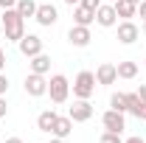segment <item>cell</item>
<instances>
[{"mask_svg": "<svg viewBox=\"0 0 146 143\" xmlns=\"http://www.w3.org/2000/svg\"><path fill=\"white\" fill-rule=\"evenodd\" d=\"M3 31H6V39H11V42H20L23 36H25V20L20 17L17 9H3Z\"/></svg>", "mask_w": 146, "mask_h": 143, "instance_id": "1", "label": "cell"}, {"mask_svg": "<svg viewBox=\"0 0 146 143\" xmlns=\"http://www.w3.org/2000/svg\"><path fill=\"white\" fill-rule=\"evenodd\" d=\"M48 95H51V101H54V104H65V101H68V95H70V81H68L62 73L51 76V81H48Z\"/></svg>", "mask_w": 146, "mask_h": 143, "instance_id": "2", "label": "cell"}, {"mask_svg": "<svg viewBox=\"0 0 146 143\" xmlns=\"http://www.w3.org/2000/svg\"><path fill=\"white\" fill-rule=\"evenodd\" d=\"M93 93H96V73L82 70L79 76H76V81H73V95H76V98H87V101H90Z\"/></svg>", "mask_w": 146, "mask_h": 143, "instance_id": "3", "label": "cell"}, {"mask_svg": "<svg viewBox=\"0 0 146 143\" xmlns=\"http://www.w3.org/2000/svg\"><path fill=\"white\" fill-rule=\"evenodd\" d=\"M23 87H25V93H28L31 98H42V95H48V81H45V76H39V73H28Z\"/></svg>", "mask_w": 146, "mask_h": 143, "instance_id": "4", "label": "cell"}, {"mask_svg": "<svg viewBox=\"0 0 146 143\" xmlns=\"http://www.w3.org/2000/svg\"><path fill=\"white\" fill-rule=\"evenodd\" d=\"M68 115H70L73 124H84V121L93 118V104L87 98H79V101H73V107L68 109Z\"/></svg>", "mask_w": 146, "mask_h": 143, "instance_id": "5", "label": "cell"}, {"mask_svg": "<svg viewBox=\"0 0 146 143\" xmlns=\"http://www.w3.org/2000/svg\"><path fill=\"white\" fill-rule=\"evenodd\" d=\"M101 124H104V129H107V132H118V135L127 129L124 112H118V109H107V112L101 115Z\"/></svg>", "mask_w": 146, "mask_h": 143, "instance_id": "6", "label": "cell"}, {"mask_svg": "<svg viewBox=\"0 0 146 143\" xmlns=\"http://www.w3.org/2000/svg\"><path fill=\"white\" fill-rule=\"evenodd\" d=\"M96 23H98L101 28H112V25L118 23V14H115V6H112V3H101V6L96 9Z\"/></svg>", "mask_w": 146, "mask_h": 143, "instance_id": "7", "label": "cell"}, {"mask_svg": "<svg viewBox=\"0 0 146 143\" xmlns=\"http://www.w3.org/2000/svg\"><path fill=\"white\" fill-rule=\"evenodd\" d=\"M90 28L87 25H73L70 31H68V42H70L73 48H87L90 45Z\"/></svg>", "mask_w": 146, "mask_h": 143, "instance_id": "8", "label": "cell"}, {"mask_svg": "<svg viewBox=\"0 0 146 143\" xmlns=\"http://www.w3.org/2000/svg\"><path fill=\"white\" fill-rule=\"evenodd\" d=\"M34 20L39 23V25L51 28L56 20H59V11H56V6H51V3H42V6H36V14H34Z\"/></svg>", "mask_w": 146, "mask_h": 143, "instance_id": "9", "label": "cell"}, {"mask_svg": "<svg viewBox=\"0 0 146 143\" xmlns=\"http://www.w3.org/2000/svg\"><path fill=\"white\" fill-rule=\"evenodd\" d=\"M138 36H141V28H138L132 20H124V23H118V42H121V45H132Z\"/></svg>", "mask_w": 146, "mask_h": 143, "instance_id": "10", "label": "cell"}, {"mask_svg": "<svg viewBox=\"0 0 146 143\" xmlns=\"http://www.w3.org/2000/svg\"><path fill=\"white\" fill-rule=\"evenodd\" d=\"M17 45H20V54L28 56V59H31V56H36V54H42V39H39L36 34H25Z\"/></svg>", "mask_w": 146, "mask_h": 143, "instance_id": "11", "label": "cell"}, {"mask_svg": "<svg viewBox=\"0 0 146 143\" xmlns=\"http://www.w3.org/2000/svg\"><path fill=\"white\" fill-rule=\"evenodd\" d=\"M118 81V68L115 65H110V62H104V65H98V70H96V84H115Z\"/></svg>", "mask_w": 146, "mask_h": 143, "instance_id": "12", "label": "cell"}, {"mask_svg": "<svg viewBox=\"0 0 146 143\" xmlns=\"http://www.w3.org/2000/svg\"><path fill=\"white\" fill-rule=\"evenodd\" d=\"M127 107H129V112H132L138 121H146V101L138 93H127Z\"/></svg>", "mask_w": 146, "mask_h": 143, "instance_id": "13", "label": "cell"}, {"mask_svg": "<svg viewBox=\"0 0 146 143\" xmlns=\"http://www.w3.org/2000/svg\"><path fill=\"white\" fill-rule=\"evenodd\" d=\"M93 23H96V11H93V9H84V6L79 3V6L73 9V25H87V28H90Z\"/></svg>", "mask_w": 146, "mask_h": 143, "instance_id": "14", "label": "cell"}, {"mask_svg": "<svg viewBox=\"0 0 146 143\" xmlns=\"http://www.w3.org/2000/svg\"><path fill=\"white\" fill-rule=\"evenodd\" d=\"M70 132H73V121H70V115H65V118H59V115H56V124H54V129H51V135L65 140Z\"/></svg>", "mask_w": 146, "mask_h": 143, "instance_id": "15", "label": "cell"}, {"mask_svg": "<svg viewBox=\"0 0 146 143\" xmlns=\"http://www.w3.org/2000/svg\"><path fill=\"white\" fill-rule=\"evenodd\" d=\"M48 70H51V56H45V54L31 56V73H39V76H45Z\"/></svg>", "mask_w": 146, "mask_h": 143, "instance_id": "16", "label": "cell"}, {"mask_svg": "<svg viewBox=\"0 0 146 143\" xmlns=\"http://www.w3.org/2000/svg\"><path fill=\"white\" fill-rule=\"evenodd\" d=\"M112 6H115V14L124 17V20H132V17H135V11H138V6L129 3V0H115Z\"/></svg>", "mask_w": 146, "mask_h": 143, "instance_id": "17", "label": "cell"}, {"mask_svg": "<svg viewBox=\"0 0 146 143\" xmlns=\"http://www.w3.org/2000/svg\"><path fill=\"white\" fill-rule=\"evenodd\" d=\"M54 124H56V112H54V109L39 112V118H36V129H39V132H51Z\"/></svg>", "mask_w": 146, "mask_h": 143, "instance_id": "18", "label": "cell"}, {"mask_svg": "<svg viewBox=\"0 0 146 143\" xmlns=\"http://www.w3.org/2000/svg\"><path fill=\"white\" fill-rule=\"evenodd\" d=\"M14 9L20 11V17H23V20H28V17H34V14H36V3H34V0H17Z\"/></svg>", "mask_w": 146, "mask_h": 143, "instance_id": "19", "label": "cell"}, {"mask_svg": "<svg viewBox=\"0 0 146 143\" xmlns=\"http://www.w3.org/2000/svg\"><path fill=\"white\" fill-rule=\"evenodd\" d=\"M118 79H135L138 76V65L135 62H118Z\"/></svg>", "mask_w": 146, "mask_h": 143, "instance_id": "20", "label": "cell"}, {"mask_svg": "<svg viewBox=\"0 0 146 143\" xmlns=\"http://www.w3.org/2000/svg\"><path fill=\"white\" fill-rule=\"evenodd\" d=\"M110 109L129 112V107H127V93H112V95H110Z\"/></svg>", "mask_w": 146, "mask_h": 143, "instance_id": "21", "label": "cell"}, {"mask_svg": "<svg viewBox=\"0 0 146 143\" xmlns=\"http://www.w3.org/2000/svg\"><path fill=\"white\" fill-rule=\"evenodd\" d=\"M101 143H124V140H121V135H118V132H107V129H104Z\"/></svg>", "mask_w": 146, "mask_h": 143, "instance_id": "22", "label": "cell"}, {"mask_svg": "<svg viewBox=\"0 0 146 143\" xmlns=\"http://www.w3.org/2000/svg\"><path fill=\"white\" fill-rule=\"evenodd\" d=\"M101 3H104V0H82V6H84V9H93V11H96Z\"/></svg>", "mask_w": 146, "mask_h": 143, "instance_id": "23", "label": "cell"}, {"mask_svg": "<svg viewBox=\"0 0 146 143\" xmlns=\"http://www.w3.org/2000/svg\"><path fill=\"white\" fill-rule=\"evenodd\" d=\"M6 90H9V79L6 73H0V95H6Z\"/></svg>", "mask_w": 146, "mask_h": 143, "instance_id": "24", "label": "cell"}, {"mask_svg": "<svg viewBox=\"0 0 146 143\" xmlns=\"http://www.w3.org/2000/svg\"><path fill=\"white\" fill-rule=\"evenodd\" d=\"M6 112H9V104H6V98L0 95V118H6Z\"/></svg>", "mask_w": 146, "mask_h": 143, "instance_id": "25", "label": "cell"}, {"mask_svg": "<svg viewBox=\"0 0 146 143\" xmlns=\"http://www.w3.org/2000/svg\"><path fill=\"white\" fill-rule=\"evenodd\" d=\"M138 11H141V20L146 23V0H141V3H138Z\"/></svg>", "mask_w": 146, "mask_h": 143, "instance_id": "26", "label": "cell"}, {"mask_svg": "<svg viewBox=\"0 0 146 143\" xmlns=\"http://www.w3.org/2000/svg\"><path fill=\"white\" fill-rule=\"evenodd\" d=\"M17 0H0V9H14Z\"/></svg>", "mask_w": 146, "mask_h": 143, "instance_id": "27", "label": "cell"}, {"mask_svg": "<svg viewBox=\"0 0 146 143\" xmlns=\"http://www.w3.org/2000/svg\"><path fill=\"white\" fill-rule=\"evenodd\" d=\"M3 68H6V51L0 48V73H3Z\"/></svg>", "mask_w": 146, "mask_h": 143, "instance_id": "28", "label": "cell"}, {"mask_svg": "<svg viewBox=\"0 0 146 143\" xmlns=\"http://www.w3.org/2000/svg\"><path fill=\"white\" fill-rule=\"evenodd\" d=\"M138 95H141V98L146 101V84H141V87H138Z\"/></svg>", "mask_w": 146, "mask_h": 143, "instance_id": "29", "label": "cell"}, {"mask_svg": "<svg viewBox=\"0 0 146 143\" xmlns=\"http://www.w3.org/2000/svg\"><path fill=\"white\" fill-rule=\"evenodd\" d=\"M124 143H143V140H141V138H127Z\"/></svg>", "mask_w": 146, "mask_h": 143, "instance_id": "30", "label": "cell"}, {"mask_svg": "<svg viewBox=\"0 0 146 143\" xmlns=\"http://www.w3.org/2000/svg\"><path fill=\"white\" fill-rule=\"evenodd\" d=\"M65 3H68V6H79L82 0H65Z\"/></svg>", "mask_w": 146, "mask_h": 143, "instance_id": "31", "label": "cell"}, {"mask_svg": "<svg viewBox=\"0 0 146 143\" xmlns=\"http://www.w3.org/2000/svg\"><path fill=\"white\" fill-rule=\"evenodd\" d=\"M6 143H23V140H20V138H9Z\"/></svg>", "mask_w": 146, "mask_h": 143, "instance_id": "32", "label": "cell"}, {"mask_svg": "<svg viewBox=\"0 0 146 143\" xmlns=\"http://www.w3.org/2000/svg\"><path fill=\"white\" fill-rule=\"evenodd\" d=\"M48 143H65V140H62V138H54V140H48Z\"/></svg>", "mask_w": 146, "mask_h": 143, "instance_id": "33", "label": "cell"}, {"mask_svg": "<svg viewBox=\"0 0 146 143\" xmlns=\"http://www.w3.org/2000/svg\"><path fill=\"white\" fill-rule=\"evenodd\" d=\"M129 3H135V6H138V3H141V0H129Z\"/></svg>", "mask_w": 146, "mask_h": 143, "instance_id": "34", "label": "cell"}, {"mask_svg": "<svg viewBox=\"0 0 146 143\" xmlns=\"http://www.w3.org/2000/svg\"><path fill=\"white\" fill-rule=\"evenodd\" d=\"M0 23H3V11H0Z\"/></svg>", "mask_w": 146, "mask_h": 143, "instance_id": "35", "label": "cell"}, {"mask_svg": "<svg viewBox=\"0 0 146 143\" xmlns=\"http://www.w3.org/2000/svg\"><path fill=\"white\" fill-rule=\"evenodd\" d=\"M104 3H115V0H104Z\"/></svg>", "mask_w": 146, "mask_h": 143, "instance_id": "36", "label": "cell"}, {"mask_svg": "<svg viewBox=\"0 0 146 143\" xmlns=\"http://www.w3.org/2000/svg\"><path fill=\"white\" fill-rule=\"evenodd\" d=\"M143 34H146V23H143Z\"/></svg>", "mask_w": 146, "mask_h": 143, "instance_id": "37", "label": "cell"}]
</instances>
